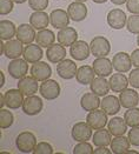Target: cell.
Segmentation results:
<instances>
[{
	"instance_id": "36",
	"label": "cell",
	"mask_w": 139,
	"mask_h": 154,
	"mask_svg": "<svg viewBox=\"0 0 139 154\" xmlns=\"http://www.w3.org/2000/svg\"><path fill=\"white\" fill-rule=\"evenodd\" d=\"M8 109H5V108H1L0 109V128L1 129L10 128L13 125V122H14L13 113L10 112Z\"/></svg>"
},
{
	"instance_id": "33",
	"label": "cell",
	"mask_w": 139,
	"mask_h": 154,
	"mask_svg": "<svg viewBox=\"0 0 139 154\" xmlns=\"http://www.w3.org/2000/svg\"><path fill=\"white\" fill-rule=\"evenodd\" d=\"M55 38H57V35H54L53 31H51L49 28H45V29H40L37 33L36 42L41 47H50L51 45L54 44Z\"/></svg>"
},
{
	"instance_id": "38",
	"label": "cell",
	"mask_w": 139,
	"mask_h": 154,
	"mask_svg": "<svg viewBox=\"0 0 139 154\" xmlns=\"http://www.w3.org/2000/svg\"><path fill=\"white\" fill-rule=\"evenodd\" d=\"M73 154H93L92 145L87 141L79 142L73 148Z\"/></svg>"
},
{
	"instance_id": "11",
	"label": "cell",
	"mask_w": 139,
	"mask_h": 154,
	"mask_svg": "<svg viewBox=\"0 0 139 154\" xmlns=\"http://www.w3.org/2000/svg\"><path fill=\"white\" fill-rule=\"evenodd\" d=\"M112 65H113L114 69L120 73L130 72L131 67L133 66L132 60H131V55L125 52H118L117 54H114L112 58Z\"/></svg>"
},
{
	"instance_id": "46",
	"label": "cell",
	"mask_w": 139,
	"mask_h": 154,
	"mask_svg": "<svg viewBox=\"0 0 139 154\" xmlns=\"http://www.w3.org/2000/svg\"><path fill=\"white\" fill-rule=\"evenodd\" d=\"M112 151H110L107 147H98L96 149H93V154H111Z\"/></svg>"
},
{
	"instance_id": "13",
	"label": "cell",
	"mask_w": 139,
	"mask_h": 154,
	"mask_svg": "<svg viewBox=\"0 0 139 154\" xmlns=\"http://www.w3.org/2000/svg\"><path fill=\"white\" fill-rule=\"evenodd\" d=\"M5 95V103L7 106V108L10 109H18L19 107H23L24 103V94L20 90L17 88H12L8 90L7 92L4 93Z\"/></svg>"
},
{
	"instance_id": "30",
	"label": "cell",
	"mask_w": 139,
	"mask_h": 154,
	"mask_svg": "<svg viewBox=\"0 0 139 154\" xmlns=\"http://www.w3.org/2000/svg\"><path fill=\"white\" fill-rule=\"evenodd\" d=\"M94 75H96V72L93 69L92 66H89V65H83L81 67L78 68L76 74V79L77 81L81 85H90L93 79H94Z\"/></svg>"
},
{
	"instance_id": "48",
	"label": "cell",
	"mask_w": 139,
	"mask_h": 154,
	"mask_svg": "<svg viewBox=\"0 0 139 154\" xmlns=\"http://www.w3.org/2000/svg\"><path fill=\"white\" fill-rule=\"evenodd\" d=\"M4 106H6V103H5V95L1 93L0 94V107L4 108Z\"/></svg>"
},
{
	"instance_id": "20",
	"label": "cell",
	"mask_w": 139,
	"mask_h": 154,
	"mask_svg": "<svg viewBox=\"0 0 139 154\" xmlns=\"http://www.w3.org/2000/svg\"><path fill=\"white\" fill-rule=\"evenodd\" d=\"M38 80L36 78L31 77H24L19 79L18 82V90L23 92V94L25 97H31V95H36V93L38 92Z\"/></svg>"
},
{
	"instance_id": "44",
	"label": "cell",
	"mask_w": 139,
	"mask_h": 154,
	"mask_svg": "<svg viewBox=\"0 0 139 154\" xmlns=\"http://www.w3.org/2000/svg\"><path fill=\"white\" fill-rule=\"evenodd\" d=\"M126 8L132 14H139V0H127Z\"/></svg>"
},
{
	"instance_id": "51",
	"label": "cell",
	"mask_w": 139,
	"mask_h": 154,
	"mask_svg": "<svg viewBox=\"0 0 139 154\" xmlns=\"http://www.w3.org/2000/svg\"><path fill=\"white\" fill-rule=\"evenodd\" d=\"M93 2H96V4H105L106 1H109V0H92Z\"/></svg>"
},
{
	"instance_id": "40",
	"label": "cell",
	"mask_w": 139,
	"mask_h": 154,
	"mask_svg": "<svg viewBox=\"0 0 139 154\" xmlns=\"http://www.w3.org/2000/svg\"><path fill=\"white\" fill-rule=\"evenodd\" d=\"M28 6L33 11H45L49 6V0H28Z\"/></svg>"
},
{
	"instance_id": "32",
	"label": "cell",
	"mask_w": 139,
	"mask_h": 154,
	"mask_svg": "<svg viewBox=\"0 0 139 154\" xmlns=\"http://www.w3.org/2000/svg\"><path fill=\"white\" fill-rule=\"evenodd\" d=\"M130 145L131 142L128 140V138H125L124 135L115 137L111 140V143H110L111 151L114 154H126L127 151L130 149Z\"/></svg>"
},
{
	"instance_id": "35",
	"label": "cell",
	"mask_w": 139,
	"mask_h": 154,
	"mask_svg": "<svg viewBox=\"0 0 139 154\" xmlns=\"http://www.w3.org/2000/svg\"><path fill=\"white\" fill-rule=\"evenodd\" d=\"M124 119L126 121L127 126L130 127H137L139 126V108H127V111L124 114Z\"/></svg>"
},
{
	"instance_id": "52",
	"label": "cell",
	"mask_w": 139,
	"mask_h": 154,
	"mask_svg": "<svg viewBox=\"0 0 139 154\" xmlns=\"http://www.w3.org/2000/svg\"><path fill=\"white\" fill-rule=\"evenodd\" d=\"M14 1V4H24L26 2V0H13Z\"/></svg>"
},
{
	"instance_id": "18",
	"label": "cell",
	"mask_w": 139,
	"mask_h": 154,
	"mask_svg": "<svg viewBox=\"0 0 139 154\" xmlns=\"http://www.w3.org/2000/svg\"><path fill=\"white\" fill-rule=\"evenodd\" d=\"M67 13H68L71 20H73L76 23H79V21H83L87 17V7H86L85 2L74 1V2L68 5Z\"/></svg>"
},
{
	"instance_id": "43",
	"label": "cell",
	"mask_w": 139,
	"mask_h": 154,
	"mask_svg": "<svg viewBox=\"0 0 139 154\" xmlns=\"http://www.w3.org/2000/svg\"><path fill=\"white\" fill-rule=\"evenodd\" d=\"M128 82L133 88H139V68H134L130 71Z\"/></svg>"
},
{
	"instance_id": "25",
	"label": "cell",
	"mask_w": 139,
	"mask_h": 154,
	"mask_svg": "<svg viewBox=\"0 0 139 154\" xmlns=\"http://www.w3.org/2000/svg\"><path fill=\"white\" fill-rule=\"evenodd\" d=\"M100 97L94 94L93 92L85 93L80 99V106L86 112H92L94 109H98L100 107Z\"/></svg>"
},
{
	"instance_id": "27",
	"label": "cell",
	"mask_w": 139,
	"mask_h": 154,
	"mask_svg": "<svg viewBox=\"0 0 139 154\" xmlns=\"http://www.w3.org/2000/svg\"><path fill=\"white\" fill-rule=\"evenodd\" d=\"M30 24L33 26L36 29H45L50 21V15H47L44 11H34L30 15Z\"/></svg>"
},
{
	"instance_id": "3",
	"label": "cell",
	"mask_w": 139,
	"mask_h": 154,
	"mask_svg": "<svg viewBox=\"0 0 139 154\" xmlns=\"http://www.w3.org/2000/svg\"><path fill=\"white\" fill-rule=\"evenodd\" d=\"M71 137L77 142L87 141L92 138V127L87 122L79 121L74 124L71 129Z\"/></svg>"
},
{
	"instance_id": "9",
	"label": "cell",
	"mask_w": 139,
	"mask_h": 154,
	"mask_svg": "<svg viewBox=\"0 0 139 154\" xmlns=\"http://www.w3.org/2000/svg\"><path fill=\"white\" fill-rule=\"evenodd\" d=\"M70 54L77 61L86 60L91 54L90 45L84 40H77L76 42L70 47Z\"/></svg>"
},
{
	"instance_id": "55",
	"label": "cell",
	"mask_w": 139,
	"mask_h": 154,
	"mask_svg": "<svg viewBox=\"0 0 139 154\" xmlns=\"http://www.w3.org/2000/svg\"><path fill=\"white\" fill-rule=\"evenodd\" d=\"M137 44H138V46H139V34H138V37H137Z\"/></svg>"
},
{
	"instance_id": "50",
	"label": "cell",
	"mask_w": 139,
	"mask_h": 154,
	"mask_svg": "<svg viewBox=\"0 0 139 154\" xmlns=\"http://www.w3.org/2000/svg\"><path fill=\"white\" fill-rule=\"evenodd\" d=\"M4 51H5V42L2 40L1 44H0V54H4Z\"/></svg>"
},
{
	"instance_id": "17",
	"label": "cell",
	"mask_w": 139,
	"mask_h": 154,
	"mask_svg": "<svg viewBox=\"0 0 139 154\" xmlns=\"http://www.w3.org/2000/svg\"><path fill=\"white\" fill-rule=\"evenodd\" d=\"M24 44L18 40V39H11V40H7L5 42V51H4V55L8 59H17L19 58L20 55H23L24 53Z\"/></svg>"
},
{
	"instance_id": "5",
	"label": "cell",
	"mask_w": 139,
	"mask_h": 154,
	"mask_svg": "<svg viewBox=\"0 0 139 154\" xmlns=\"http://www.w3.org/2000/svg\"><path fill=\"white\" fill-rule=\"evenodd\" d=\"M28 64L25 59H13L12 61L8 64L7 71L8 74L13 78V79H21V78L26 77L27 72H28Z\"/></svg>"
},
{
	"instance_id": "34",
	"label": "cell",
	"mask_w": 139,
	"mask_h": 154,
	"mask_svg": "<svg viewBox=\"0 0 139 154\" xmlns=\"http://www.w3.org/2000/svg\"><path fill=\"white\" fill-rule=\"evenodd\" d=\"M17 35V27L10 20H1L0 21V38L4 41L11 40Z\"/></svg>"
},
{
	"instance_id": "4",
	"label": "cell",
	"mask_w": 139,
	"mask_h": 154,
	"mask_svg": "<svg viewBox=\"0 0 139 154\" xmlns=\"http://www.w3.org/2000/svg\"><path fill=\"white\" fill-rule=\"evenodd\" d=\"M39 92L45 100H54L60 95V85L55 80H45L39 87Z\"/></svg>"
},
{
	"instance_id": "49",
	"label": "cell",
	"mask_w": 139,
	"mask_h": 154,
	"mask_svg": "<svg viewBox=\"0 0 139 154\" xmlns=\"http://www.w3.org/2000/svg\"><path fill=\"white\" fill-rule=\"evenodd\" d=\"M0 78H1V82H0V87H2L5 85V74L2 72H0Z\"/></svg>"
},
{
	"instance_id": "29",
	"label": "cell",
	"mask_w": 139,
	"mask_h": 154,
	"mask_svg": "<svg viewBox=\"0 0 139 154\" xmlns=\"http://www.w3.org/2000/svg\"><path fill=\"white\" fill-rule=\"evenodd\" d=\"M109 131L110 133L113 135V137H120V135H124L127 131V124L125 121L124 118H120V116H114L112 118L109 124Z\"/></svg>"
},
{
	"instance_id": "53",
	"label": "cell",
	"mask_w": 139,
	"mask_h": 154,
	"mask_svg": "<svg viewBox=\"0 0 139 154\" xmlns=\"http://www.w3.org/2000/svg\"><path fill=\"white\" fill-rule=\"evenodd\" d=\"M126 154H139V152H137V151H131V149H128Z\"/></svg>"
},
{
	"instance_id": "41",
	"label": "cell",
	"mask_w": 139,
	"mask_h": 154,
	"mask_svg": "<svg viewBox=\"0 0 139 154\" xmlns=\"http://www.w3.org/2000/svg\"><path fill=\"white\" fill-rule=\"evenodd\" d=\"M13 0H0V14L7 15L13 11Z\"/></svg>"
},
{
	"instance_id": "47",
	"label": "cell",
	"mask_w": 139,
	"mask_h": 154,
	"mask_svg": "<svg viewBox=\"0 0 139 154\" xmlns=\"http://www.w3.org/2000/svg\"><path fill=\"white\" fill-rule=\"evenodd\" d=\"M111 2L114 5H124L127 2V0H111Z\"/></svg>"
},
{
	"instance_id": "28",
	"label": "cell",
	"mask_w": 139,
	"mask_h": 154,
	"mask_svg": "<svg viewBox=\"0 0 139 154\" xmlns=\"http://www.w3.org/2000/svg\"><path fill=\"white\" fill-rule=\"evenodd\" d=\"M90 88H91V92H93L94 94H97V95H99V97H105V95H107L110 90H111L110 82H109L104 77L94 78L93 81L90 84Z\"/></svg>"
},
{
	"instance_id": "31",
	"label": "cell",
	"mask_w": 139,
	"mask_h": 154,
	"mask_svg": "<svg viewBox=\"0 0 139 154\" xmlns=\"http://www.w3.org/2000/svg\"><path fill=\"white\" fill-rule=\"evenodd\" d=\"M111 133H110V131L109 128L107 129H104V128H100V129H96V132L93 133V135H92V142H93V145L94 146H97V147H107L110 143H111Z\"/></svg>"
},
{
	"instance_id": "10",
	"label": "cell",
	"mask_w": 139,
	"mask_h": 154,
	"mask_svg": "<svg viewBox=\"0 0 139 154\" xmlns=\"http://www.w3.org/2000/svg\"><path fill=\"white\" fill-rule=\"evenodd\" d=\"M86 122L94 131L104 128L109 124L107 114L103 109H94L92 112H89V114L86 116Z\"/></svg>"
},
{
	"instance_id": "19",
	"label": "cell",
	"mask_w": 139,
	"mask_h": 154,
	"mask_svg": "<svg viewBox=\"0 0 139 154\" xmlns=\"http://www.w3.org/2000/svg\"><path fill=\"white\" fill-rule=\"evenodd\" d=\"M100 107L107 116H115L120 111L122 103L115 95H105L101 100Z\"/></svg>"
},
{
	"instance_id": "45",
	"label": "cell",
	"mask_w": 139,
	"mask_h": 154,
	"mask_svg": "<svg viewBox=\"0 0 139 154\" xmlns=\"http://www.w3.org/2000/svg\"><path fill=\"white\" fill-rule=\"evenodd\" d=\"M131 60H132V65L136 67V68H139V48L138 50H134L131 54Z\"/></svg>"
},
{
	"instance_id": "12",
	"label": "cell",
	"mask_w": 139,
	"mask_h": 154,
	"mask_svg": "<svg viewBox=\"0 0 139 154\" xmlns=\"http://www.w3.org/2000/svg\"><path fill=\"white\" fill-rule=\"evenodd\" d=\"M92 67L96 72V75L98 77H111L112 75V71H113V65H112V61L106 58V57H103V58H97L93 64H92Z\"/></svg>"
},
{
	"instance_id": "39",
	"label": "cell",
	"mask_w": 139,
	"mask_h": 154,
	"mask_svg": "<svg viewBox=\"0 0 139 154\" xmlns=\"http://www.w3.org/2000/svg\"><path fill=\"white\" fill-rule=\"evenodd\" d=\"M33 154H53V147L49 142H39L33 151Z\"/></svg>"
},
{
	"instance_id": "42",
	"label": "cell",
	"mask_w": 139,
	"mask_h": 154,
	"mask_svg": "<svg viewBox=\"0 0 139 154\" xmlns=\"http://www.w3.org/2000/svg\"><path fill=\"white\" fill-rule=\"evenodd\" d=\"M127 138L132 146H139V126L131 127V129L128 131Z\"/></svg>"
},
{
	"instance_id": "14",
	"label": "cell",
	"mask_w": 139,
	"mask_h": 154,
	"mask_svg": "<svg viewBox=\"0 0 139 154\" xmlns=\"http://www.w3.org/2000/svg\"><path fill=\"white\" fill-rule=\"evenodd\" d=\"M70 20H71V18H70L67 11H64L62 8H55L50 14L51 25L57 29H62V28L67 27L70 24Z\"/></svg>"
},
{
	"instance_id": "26",
	"label": "cell",
	"mask_w": 139,
	"mask_h": 154,
	"mask_svg": "<svg viewBox=\"0 0 139 154\" xmlns=\"http://www.w3.org/2000/svg\"><path fill=\"white\" fill-rule=\"evenodd\" d=\"M110 87H111V91L114 92V93H120L124 90H126L127 86H128V78L126 75H124L123 73L118 72L115 74H112L110 77Z\"/></svg>"
},
{
	"instance_id": "7",
	"label": "cell",
	"mask_w": 139,
	"mask_h": 154,
	"mask_svg": "<svg viewBox=\"0 0 139 154\" xmlns=\"http://www.w3.org/2000/svg\"><path fill=\"white\" fill-rule=\"evenodd\" d=\"M77 64L71 59H64L57 65V73L64 80H71L77 74Z\"/></svg>"
},
{
	"instance_id": "37",
	"label": "cell",
	"mask_w": 139,
	"mask_h": 154,
	"mask_svg": "<svg viewBox=\"0 0 139 154\" xmlns=\"http://www.w3.org/2000/svg\"><path fill=\"white\" fill-rule=\"evenodd\" d=\"M126 28L132 34H139V14H133L127 18Z\"/></svg>"
},
{
	"instance_id": "23",
	"label": "cell",
	"mask_w": 139,
	"mask_h": 154,
	"mask_svg": "<svg viewBox=\"0 0 139 154\" xmlns=\"http://www.w3.org/2000/svg\"><path fill=\"white\" fill-rule=\"evenodd\" d=\"M66 57V50L65 46H63L62 44H53L50 47H47L46 50V58L47 60L52 63V64H58L62 60L65 59Z\"/></svg>"
},
{
	"instance_id": "16",
	"label": "cell",
	"mask_w": 139,
	"mask_h": 154,
	"mask_svg": "<svg viewBox=\"0 0 139 154\" xmlns=\"http://www.w3.org/2000/svg\"><path fill=\"white\" fill-rule=\"evenodd\" d=\"M15 37L25 45L32 44L37 37L36 28L31 24H21L17 27V35Z\"/></svg>"
},
{
	"instance_id": "1",
	"label": "cell",
	"mask_w": 139,
	"mask_h": 154,
	"mask_svg": "<svg viewBox=\"0 0 139 154\" xmlns=\"http://www.w3.org/2000/svg\"><path fill=\"white\" fill-rule=\"evenodd\" d=\"M15 146L21 153H33V151L37 146V138L32 132L24 131L17 135Z\"/></svg>"
},
{
	"instance_id": "22",
	"label": "cell",
	"mask_w": 139,
	"mask_h": 154,
	"mask_svg": "<svg viewBox=\"0 0 139 154\" xmlns=\"http://www.w3.org/2000/svg\"><path fill=\"white\" fill-rule=\"evenodd\" d=\"M23 57L27 63L30 64H36L41 60V58L44 57V51H43V47L39 46L38 44H28L26 45L25 48H24V53H23Z\"/></svg>"
},
{
	"instance_id": "6",
	"label": "cell",
	"mask_w": 139,
	"mask_h": 154,
	"mask_svg": "<svg viewBox=\"0 0 139 154\" xmlns=\"http://www.w3.org/2000/svg\"><path fill=\"white\" fill-rule=\"evenodd\" d=\"M43 108H44V103H43L41 98H39L37 95L27 97L23 103V112L26 116H38L43 111Z\"/></svg>"
},
{
	"instance_id": "8",
	"label": "cell",
	"mask_w": 139,
	"mask_h": 154,
	"mask_svg": "<svg viewBox=\"0 0 139 154\" xmlns=\"http://www.w3.org/2000/svg\"><path fill=\"white\" fill-rule=\"evenodd\" d=\"M107 25L113 29H122L126 26L127 17L124 11L120 8H114L107 13Z\"/></svg>"
},
{
	"instance_id": "2",
	"label": "cell",
	"mask_w": 139,
	"mask_h": 154,
	"mask_svg": "<svg viewBox=\"0 0 139 154\" xmlns=\"http://www.w3.org/2000/svg\"><path fill=\"white\" fill-rule=\"evenodd\" d=\"M90 48H91V53L93 57L96 58H103L110 54L111 52V44L105 37L101 35H97L91 40L90 42Z\"/></svg>"
},
{
	"instance_id": "21",
	"label": "cell",
	"mask_w": 139,
	"mask_h": 154,
	"mask_svg": "<svg viewBox=\"0 0 139 154\" xmlns=\"http://www.w3.org/2000/svg\"><path fill=\"white\" fill-rule=\"evenodd\" d=\"M57 40L59 44H62L65 47H71L77 40H78V33L73 27H65L59 29L57 34Z\"/></svg>"
},
{
	"instance_id": "54",
	"label": "cell",
	"mask_w": 139,
	"mask_h": 154,
	"mask_svg": "<svg viewBox=\"0 0 139 154\" xmlns=\"http://www.w3.org/2000/svg\"><path fill=\"white\" fill-rule=\"evenodd\" d=\"M74 1H78V2H86L87 0H74Z\"/></svg>"
},
{
	"instance_id": "24",
	"label": "cell",
	"mask_w": 139,
	"mask_h": 154,
	"mask_svg": "<svg viewBox=\"0 0 139 154\" xmlns=\"http://www.w3.org/2000/svg\"><path fill=\"white\" fill-rule=\"evenodd\" d=\"M119 100L122 103V107L124 108H133L137 107L139 103V94L134 90L126 88L119 94Z\"/></svg>"
},
{
	"instance_id": "15",
	"label": "cell",
	"mask_w": 139,
	"mask_h": 154,
	"mask_svg": "<svg viewBox=\"0 0 139 154\" xmlns=\"http://www.w3.org/2000/svg\"><path fill=\"white\" fill-rule=\"evenodd\" d=\"M31 75L33 78H36L38 81H45L49 80L52 75V68L45 61H38L36 64H33V66L31 67L30 71Z\"/></svg>"
}]
</instances>
